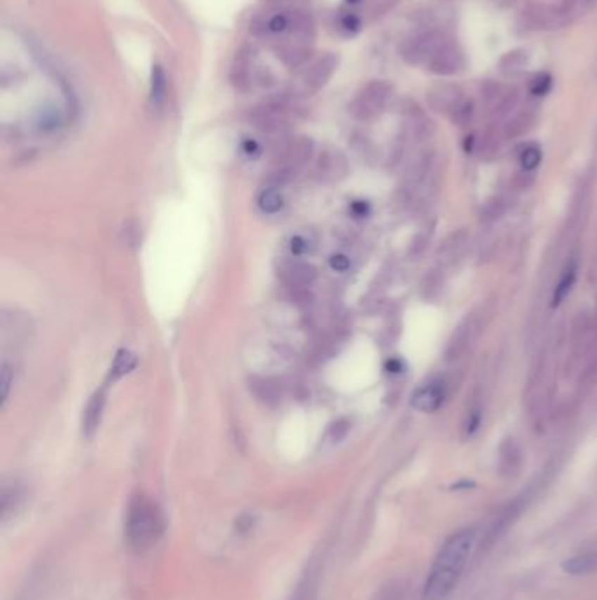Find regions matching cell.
Returning a JSON list of instances; mask_svg holds the SVG:
<instances>
[{
	"instance_id": "cb8c5ba5",
	"label": "cell",
	"mask_w": 597,
	"mask_h": 600,
	"mask_svg": "<svg viewBox=\"0 0 597 600\" xmlns=\"http://www.w3.org/2000/svg\"><path fill=\"white\" fill-rule=\"evenodd\" d=\"M452 116H454L455 123L459 125L467 123V121L473 118V102H470V100H463V102L459 104L454 111H452Z\"/></svg>"
},
{
	"instance_id": "1f68e13d",
	"label": "cell",
	"mask_w": 597,
	"mask_h": 600,
	"mask_svg": "<svg viewBox=\"0 0 597 600\" xmlns=\"http://www.w3.org/2000/svg\"><path fill=\"white\" fill-rule=\"evenodd\" d=\"M354 209L358 211V214H365L368 207H366V204L361 202V204H354Z\"/></svg>"
},
{
	"instance_id": "d6a6232c",
	"label": "cell",
	"mask_w": 597,
	"mask_h": 600,
	"mask_svg": "<svg viewBox=\"0 0 597 600\" xmlns=\"http://www.w3.org/2000/svg\"><path fill=\"white\" fill-rule=\"evenodd\" d=\"M596 78H597V69H596Z\"/></svg>"
},
{
	"instance_id": "7a4b0ae2",
	"label": "cell",
	"mask_w": 597,
	"mask_h": 600,
	"mask_svg": "<svg viewBox=\"0 0 597 600\" xmlns=\"http://www.w3.org/2000/svg\"><path fill=\"white\" fill-rule=\"evenodd\" d=\"M165 522L156 502L146 495H135L128 504L125 520V539L133 549L151 548L163 535Z\"/></svg>"
},
{
	"instance_id": "83f0119b",
	"label": "cell",
	"mask_w": 597,
	"mask_h": 600,
	"mask_svg": "<svg viewBox=\"0 0 597 600\" xmlns=\"http://www.w3.org/2000/svg\"><path fill=\"white\" fill-rule=\"evenodd\" d=\"M11 379H13V372H11V367L7 364H4L2 365V398H4V402L7 400V395H9Z\"/></svg>"
},
{
	"instance_id": "4316f807",
	"label": "cell",
	"mask_w": 597,
	"mask_h": 600,
	"mask_svg": "<svg viewBox=\"0 0 597 600\" xmlns=\"http://www.w3.org/2000/svg\"><path fill=\"white\" fill-rule=\"evenodd\" d=\"M347 430H348V423L345 422V420H340V422L333 423L332 429H329V432H328V436L332 437L333 443H338V441H340L341 437L347 434Z\"/></svg>"
},
{
	"instance_id": "2e32d148",
	"label": "cell",
	"mask_w": 597,
	"mask_h": 600,
	"mask_svg": "<svg viewBox=\"0 0 597 600\" xmlns=\"http://www.w3.org/2000/svg\"><path fill=\"white\" fill-rule=\"evenodd\" d=\"M529 63V55L524 49H513L505 53L499 60V71L506 75H517L522 73Z\"/></svg>"
},
{
	"instance_id": "e0dca14e",
	"label": "cell",
	"mask_w": 597,
	"mask_h": 600,
	"mask_svg": "<svg viewBox=\"0 0 597 600\" xmlns=\"http://www.w3.org/2000/svg\"><path fill=\"white\" fill-rule=\"evenodd\" d=\"M165 95H167V75L161 66H153L151 73V93L149 99L154 107H160L163 104Z\"/></svg>"
},
{
	"instance_id": "6da1fadb",
	"label": "cell",
	"mask_w": 597,
	"mask_h": 600,
	"mask_svg": "<svg viewBox=\"0 0 597 600\" xmlns=\"http://www.w3.org/2000/svg\"><path fill=\"white\" fill-rule=\"evenodd\" d=\"M475 548V532L459 530L452 534L438 551L424 583L422 600H445L458 584Z\"/></svg>"
},
{
	"instance_id": "8992f818",
	"label": "cell",
	"mask_w": 597,
	"mask_h": 600,
	"mask_svg": "<svg viewBox=\"0 0 597 600\" xmlns=\"http://www.w3.org/2000/svg\"><path fill=\"white\" fill-rule=\"evenodd\" d=\"M426 67L429 73L438 75L459 74L466 69L465 51L451 39L447 44L441 46V48L434 53V56L427 62Z\"/></svg>"
},
{
	"instance_id": "8fae6325",
	"label": "cell",
	"mask_w": 597,
	"mask_h": 600,
	"mask_svg": "<svg viewBox=\"0 0 597 600\" xmlns=\"http://www.w3.org/2000/svg\"><path fill=\"white\" fill-rule=\"evenodd\" d=\"M280 276H282L286 285L291 286V288H305V286H310L314 283L318 272H315L314 265L307 264V262L294 260L284 265Z\"/></svg>"
},
{
	"instance_id": "ffe728a7",
	"label": "cell",
	"mask_w": 597,
	"mask_h": 600,
	"mask_svg": "<svg viewBox=\"0 0 597 600\" xmlns=\"http://www.w3.org/2000/svg\"><path fill=\"white\" fill-rule=\"evenodd\" d=\"M258 204H260L261 211L263 213L273 214L277 213V211L282 209V195H280V192L277 188H266L263 190V193L260 195V199H258Z\"/></svg>"
},
{
	"instance_id": "d4e9b609",
	"label": "cell",
	"mask_w": 597,
	"mask_h": 600,
	"mask_svg": "<svg viewBox=\"0 0 597 600\" xmlns=\"http://www.w3.org/2000/svg\"><path fill=\"white\" fill-rule=\"evenodd\" d=\"M338 25H340L341 30H345L347 34H356V32L361 28V21H359V18L356 16V14L347 13L344 14V16H340V20H338Z\"/></svg>"
},
{
	"instance_id": "484cf974",
	"label": "cell",
	"mask_w": 597,
	"mask_h": 600,
	"mask_svg": "<svg viewBox=\"0 0 597 600\" xmlns=\"http://www.w3.org/2000/svg\"><path fill=\"white\" fill-rule=\"evenodd\" d=\"M58 125H60V114L58 111L55 109L44 111L41 120H39V127H41L42 130H53V128H56Z\"/></svg>"
},
{
	"instance_id": "9c48e42d",
	"label": "cell",
	"mask_w": 597,
	"mask_h": 600,
	"mask_svg": "<svg viewBox=\"0 0 597 600\" xmlns=\"http://www.w3.org/2000/svg\"><path fill=\"white\" fill-rule=\"evenodd\" d=\"M253 49L249 46H242V48L237 51L235 60L232 63V73H230V79H232V85L235 86L239 92H249L251 85H253Z\"/></svg>"
},
{
	"instance_id": "44dd1931",
	"label": "cell",
	"mask_w": 597,
	"mask_h": 600,
	"mask_svg": "<svg viewBox=\"0 0 597 600\" xmlns=\"http://www.w3.org/2000/svg\"><path fill=\"white\" fill-rule=\"evenodd\" d=\"M532 123H534V118H532L529 113L519 114V116H515L508 123V134L510 135L524 134V132L529 130V128L532 127Z\"/></svg>"
},
{
	"instance_id": "277c9868",
	"label": "cell",
	"mask_w": 597,
	"mask_h": 600,
	"mask_svg": "<svg viewBox=\"0 0 597 600\" xmlns=\"http://www.w3.org/2000/svg\"><path fill=\"white\" fill-rule=\"evenodd\" d=\"M451 41L441 30H429L410 39L401 46V59L410 66H427L434 53Z\"/></svg>"
},
{
	"instance_id": "7402d4cb",
	"label": "cell",
	"mask_w": 597,
	"mask_h": 600,
	"mask_svg": "<svg viewBox=\"0 0 597 600\" xmlns=\"http://www.w3.org/2000/svg\"><path fill=\"white\" fill-rule=\"evenodd\" d=\"M541 161V149L538 146H527L526 149L520 153V164L526 171H534Z\"/></svg>"
},
{
	"instance_id": "f1b7e54d",
	"label": "cell",
	"mask_w": 597,
	"mask_h": 600,
	"mask_svg": "<svg viewBox=\"0 0 597 600\" xmlns=\"http://www.w3.org/2000/svg\"><path fill=\"white\" fill-rule=\"evenodd\" d=\"M312 590H314V588H312V583L308 581L307 584L300 587V590H298L296 594V599L294 600H312Z\"/></svg>"
},
{
	"instance_id": "d6986e66",
	"label": "cell",
	"mask_w": 597,
	"mask_h": 600,
	"mask_svg": "<svg viewBox=\"0 0 597 600\" xmlns=\"http://www.w3.org/2000/svg\"><path fill=\"white\" fill-rule=\"evenodd\" d=\"M574 279H577V265H570V267L564 271L563 278H560V281L557 283L555 286V292H553V305H559L560 302L567 297V293L571 292V288H573L574 285Z\"/></svg>"
},
{
	"instance_id": "30bf717a",
	"label": "cell",
	"mask_w": 597,
	"mask_h": 600,
	"mask_svg": "<svg viewBox=\"0 0 597 600\" xmlns=\"http://www.w3.org/2000/svg\"><path fill=\"white\" fill-rule=\"evenodd\" d=\"M106 400L107 395L106 390H96L92 395V398L88 400L84 409V415H82V436L84 437H93L95 432L99 430L100 422H102L103 409H106Z\"/></svg>"
},
{
	"instance_id": "4fadbf2b",
	"label": "cell",
	"mask_w": 597,
	"mask_h": 600,
	"mask_svg": "<svg viewBox=\"0 0 597 600\" xmlns=\"http://www.w3.org/2000/svg\"><path fill=\"white\" fill-rule=\"evenodd\" d=\"M340 172H345V158L338 151H322L315 161V174L319 176V179H325V181L337 179Z\"/></svg>"
},
{
	"instance_id": "7c38bea8",
	"label": "cell",
	"mask_w": 597,
	"mask_h": 600,
	"mask_svg": "<svg viewBox=\"0 0 597 600\" xmlns=\"http://www.w3.org/2000/svg\"><path fill=\"white\" fill-rule=\"evenodd\" d=\"M441 404H444V388L434 383L419 388L412 397V408L420 412H434Z\"/></svg>"
},
{
	"instance_id": "52a82bcc",
	"label": "cell",
	"mask_w": 597,
	"mask_h": 600,
	"mask_svg": "<svg viewBox=\"0 0 597 600\" xmlns=\"http://www.w3.org/2000/svg\"><path fill=\"white\" fill-rule=\"evenodd\" d=\"M312 154H314V141L305 135L284 139L277 148V160L282 164V167L287 169L307 164Z\"/></svg>"
},
{
	"instance_id": "f546056e",
	"label": "cell",
	"mask_w": 597,
	"mask_h": 600,
	"mask_svg": "<svg viewBox=\"0 0 597 600\" xmlns=\"http://www.w3.org/2000/svg\"><path fill=\"white\" fill-rule=\"evenodd\" d=\"M332 265L337 271H345L348 267V258L344 257V255H337V257L332 258Z\"/></svg>"
},
{
	"instance_id": "3957f363",
	"label": "cell",
	"mask_w": 597,
	"mask_h": 600,
	"mask_svg": "<svg viewBox=\"0 0 597 600\" xmlns=\"http://www.w3.org/2000/svg\"><path fill=\"white\" fill-rule=\"evenodd\" d=\"M391 93H393V86L387 81H380V79L370 81L359 90L358 95L351 102V113L358 120H372L382 113L386 104L389 102Z\"/></svg>"
},
{
	"instance_id": "ac0fdd59",
	"label": "cell",
	"mask_w": 597,
	"mask_h": 600,
	"mask_svg": "<svg viewBox=\"0 0 597 600\" xmlns=\"http://www.w3.org/2000/svg\"><path fill=\"white\" fill-rule=\"evenodd\" d=\"M135 365H137L135 355L130 353V351H127V350H121L120 353L116 355V358H114L113 367H111L109 383H114V381H118V379H121L123 376H127L128 372H132L133 369H135Z\"/></svg>"
},
{
	"instance_id": "5b68a950",
	"label": "cell",
	"mask_w": 597,
	"mask_h": 600,
	"mask_svg": "<svg viewBox=\"0 0 597 600\" xmlns=\"http://www.w3.org/2000/svg\"><path fill=\"white\" fill-rule=\"evenodd\" d=\"M338 63H340V59H338L337 53H325L322 56H319L301 74V92L315 93L325 88L329 82V79L333 78V74L337 73Z\"/></svg>"
},
{
	"instance_id": "4dcf8cb0",
	"label": "cell",
	"mask_w": 597,
	"mask_h": 600,
	"mask_svg": "<svg viewBox=\"0 0 597 600\" xmlns=\"http://www.w3.org/2000/svg\"><path fill=\"white\" fill-rule=\"evenodd\" d=\"M387 369H389V372H399V369H401V362L391 360L389 364H387Z\"/></svg>"
},
{
	"instance_id": "5bb4252c",
	"label": "cell",
	"mask_w": 597,
	"mask_h": 600,
	"mask_svg": "<svg viewBox=\"0 0 597 600\" xmlns=\"http://www.w3.org/2000/svg\"><path fill=\"white\" fill-rule=\"evenodd\" d=\"M564 573L571 574V576H582V574H591L597 570V551L584 553V555L571 556V558L563 562Z\"/></svg>"
},
{
	"instance_id": "603a6c76",
	"label": "cell",
	"mask_w": 597,
	"mask_h": 600,
	"mask_svg": "<svg viewBox=\"0 0 597 600\" xmlns=\"http://www.w3.org/2000/svg\"><path fill=\"white\" fill-rule=\"evenodd\" d=\"M550 86H552V78H550V74L539 73L531 79L529 92L532 93V95L541 97V95H545V93H548Z\"/></svg>"
},
{
	"instance_id": "836d02e7",
	"label": "cell",
	"mask_w": 597,
	"mask_h": 600,
	"mask_svg": "<svg viewBox=\"0 0 597 600\" xmlns=\"http://www.w3.org/2000/svg\"><path fill=\"white\" fill-rule=\"evenodd\" d=\"M275 2H280V0H275Z\"/></svg>"
},
{
	"instance_id": "ba28073f",
	"label": "cell",
	"mask_w": 597,
	"mask_h": 600,
	"mask_svg": "<svg viewBox=\"0 0 597 600\" xmlns=\"http://www.w3.org/2000/svg\"><path fill=\"white\" fill-rule=\"evenodd\" d=\"M427 102L438 113H452L463 102V92L458 85L438 82L427 92Z\"/></svg>"
},
{
	"instance_id": "9a60e30c",
	"label": "cell",
	"mask_w": 597,
	"mask_h": 600,
	"mask_svg": "<svg viewBox=\"0 0 597 600\" xmlns=\"http://www.w3.org/2000/svg\"><path fill=\"white\" fill-rule=\"evenodd\" d=\"M251 390L256 393V397L260 400H263L265 404H277L282 398V388L277 381L266 379V377H260V379L251 381Z\"/></svg>"
}]
</instances>
